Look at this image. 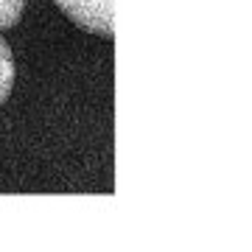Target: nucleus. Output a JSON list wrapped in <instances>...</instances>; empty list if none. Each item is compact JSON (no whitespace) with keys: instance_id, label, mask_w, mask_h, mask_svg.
<instances>
[{"instance_id":"2","label":"nucleus","mask_w":252,"mask_h":252,"mask_svg":"<svg viewBox=\"0 0 252 252\" xmlns=\"http://www.w3.org/2000/svg\"><path fill=\"white\" fill-rule=\"evenodd\" d=\"M11 87H14V56H11V48L6 45V39L0 34V107L11 95Z\"/></svg>"},{"instance_id":"3","label":"nucleus","mask_w":252,"mask_h":252,"mask_svg":"<svg viewBox=\"0 0 252 252\" xmlns=\"http://www.w3.org/2000/svg\"><path fill=\"white\" fill-rule=\"evenodd\" d=\"M26 0H0V28H14L23 17Z\"/></svg>"},{"instance_id":"1","label":"nucleus","mask_w":252,"mask_h":252,"mask_svg":"<svg viewBox=\"0 0 252 252\" xmlns=\"http://www.w3.org/2000/svg\"><path fill=\"white\" fill-rule=\"evenodd\" d=\"M56 6L64 11V17L90 34H98L104 39H112V6L115 0H54Z\"/></svg>"}]
</instances>
